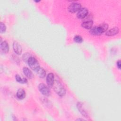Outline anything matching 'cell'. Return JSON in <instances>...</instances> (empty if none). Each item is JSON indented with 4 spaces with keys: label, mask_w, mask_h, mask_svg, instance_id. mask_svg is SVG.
Segmentation results:
<instances>
[{
    "label": "cell",
    "mask_w": 121,
    "mask_h": 121,
    "mask_svg": "<svg viewBox=\"0 0 121 121\" xmlns=\"http://www.w3.org/2000/svg\"><path fill=\"white\" fill-rule=\"evenodd\" d=\"M88 14V10L86 8H81L78 12L77 17L79 19H84Z\"/></svg>",
    "instance_id": "8992f818"
},
{
    "label": "cell",
    "mask_w": 121,
    "mask_h": 121,
    "mask_svg": "<svg viewBox=\"0 0 121 121\" xmlns=\"http://www.w3.org/2000/svg\"><path fill=\"white\" fill-rule=\"evenodd\" d=\"M16 80L17 82L21 83V84H26L27 83V80L26 78H22L20 75L17 74L16 75Z\"/></svg>",
    "instance_id": "2e32d148"
},
{
    "label": "cell",
    "mask_w": 121,
    "mask_h": 121,
    "mask_svg": "<svg viewBox=\"0 0 121 121\" xmlns=\"http://www.w3.org/2000/svg\"><path fill=\"white\" fill-rule=\"evenodd\" d=\"M117 66L119 69H121V60H118L117 62Z\"/></svg>",
    "instance_id": "ffe728a7"
},
{
    "label": "cell",
    "mask_w": 121,
    "mask_h": 121,
    "mask_svg": "<svg viewBox=\"0 0 121 121\" xmlns=\"http://www.w3.org/2000/svg\"><path fill=\"white\" fill-rule=\"evenodd\" d=\"M119 28L116 26L110 29L109 30H107L105 33V35L109 36H113L117 35L119 33Z\"/></svg>",
    "instance_id": "30bf717a"
},
{
    "label": "cell",
    "mask_w": 121,
    "mask_h": 121,
    "mask_svg": "<svg viewBox=\"0 0 121 121\" xmlns=\"http://www.w3.org/2000/svg\"><path fill=\"white\" fill-rule=\"evenodd\" d=\"M27 63L29 67L35 71L40 67L38 60L35 57L32 56L29 58L27 61Z\"/></svg>",
    "instance_id": "3957f363"
},
{
    "label": "cell",
    "mask_w": 121,
    "mask_h": 121,
    "mask_svg": "<svg viewBox=\"0 0 121 121\" xmlns=\"http://www.w3.org/2000/svg\"><path fill=\"white\" fill-rule=\"evenodd\" d=\"M6 30V25L2 22H0V33H4L5 32Z\"/></svg>",
    "instance_id": "ac0fdd59"
},
{
    "label": "cell",
    "mask_w": 121,
    "mask_h": 121,
    "mask_svg": "<svg viewBox=\"0 0 121 121\" xmlns=\"http://www.w3.org/2000/svg\"><path fill=\"white\" fill-rule=\"evenodd\" d=\"M74 41L77 43H81L83 42V38L80 35H76L73 38Z\"/></svg>",
    "instance_id": "e0dca14e"
},
{
    "label": "cell",
    "mask_w": 121,
    "mask_h": 121,
    "mask_svg": "<svg viewBox=\"0 0 121 121\" xmlns=\"http://www.w3.org/2000/svg\"><path fill=\"white\" fill-rule=\"evenodd\" d=\"M36 73L38 75V76L42 78H44L46 76V71L45 70L42 68L40 67L38 69L35 71Z\"/></svg>",
    "instance_id": "9a60e30c"
},
{
    "label": "cell",
    "mask_w": 121,
    "mask_h": 121,
    "mask_svg": "<svg viewBox=\"0 0 121 121\" xmlns=\"http://www.w3.org/2000/svg\"><path fill=\"white\" fill-rule=\"evenodd\" d=\"M23 73L29 79H32L34 78V76L33 72L27 67H24L23 68Z\"/></svg>",
    "instance_id": "4fadbf2b"
},
{
    "label": "cell",
    "mask_w": 121,
    "mask_h": 121,
    "mask_svg": "<svg viewBox=\"0 0 121 121\" xmlns=\"http://www.w3.org/2000/svg\"><path fill=\"white\" fill-rule=\"evenodd\" d=\"M9 44L6 41L2 42L0 43V50L1 53L6 54L8 53L9 51Z\"/></svg>",
    "instance_id": "52a82bcc"
},
{
    "label": "cell",
    "mask_w": 121,
    "mask_h": 121,
    "mask_svg": "<svg viewBox=\"0 0 121 121\" xmlns=\"http://www.w3.org/2000/svg\"><path fill=\"white\" fill-rule=\"evenodd\" d=\"M16 95L18 99L20 100L24 99L26 97V92L23 89L20 88L17 90Z\"/></svg>",
    "instance_id": "5bb4252c"
},
{
    "label": "cell",
    "mask_w": 121,
    "mask_h": 121,
    "mask_svg": "<svg viewBox=\"0 0 121 121\" xmlns=\"http://www.w3.org/2000/svg\"><path fill=\"white\" fill-rule=\"evenodd\" d=\"M93 25V21L92 20H86L82 23L81 26L86 29H90L92 27Z\"/></svg>",
    "instance_id": "7c38bea8"
},
{
    "label": "cell",
    "mask_w": 121,
    "mask_h": 121,
    "mask_svg": "<svg viewBox=\"0 0 121 121\" xmlns=\"http://www.w3.org/2000/svg\"><path fill=\"white\" fill-rule=\"evenodd\" d=\"M108 25L106 23H102L98 26H95L91 28L89 33L94 35H100L107 31Z\"/></svg>",
    "instance_id": "6da1fadb"
},
{
    "label": "cell",
    "mask_w": 121,
    "mask_h": 121,
    "mask_svg": "<svg viewBox=\"0 0 121 121\" xmlns=\"http://www.w3.org/2000/svg\"><path fill=\"white\" fill-rule=\"evenodd\" d=\"M81 8V5L80 3L77 2H73L71 3L68 7V11L72 13H74Z\"/></svg>",
    "instance_id": "5b68a950"
},
{
    "label": "cell",
    "mask_w": 121,
    "mask_h": 121,
    "mask_svg": "<svg viewBox=\"0 0 121 121\" xmlns=\"http://www.w3.org/2000/svg\"><path fill=\"white\" fill-rule=\"evenodd\" d=\"M31 57V55L29 53H25L23 55V57H22V58L24 60V61L25 62H27V61L28 60V59H29V58Z\"/></svg>",
    "instance_id": "d6986e66"
},
{
    "label": "cell",
    "mask_w": 121,
    "mask_h": 121,
    "mask_svg": "<svg viewBox=\"0 0 121 121\" xmlns=\"http://www.w3.org/2000/svg\"><path fill=\"white\" fill-rule=\"evenodd\" d=\"M76 120H77V121H80V120L83 121V120H84L83 119H77Z\"/></svg>",
    "instance_id": "7402d4cb"
},
{
    "label": "cell",
    "mask_w": 121,
    "mask_h": 121,
    "mask_svg": "<svg viewBox=\"0 0 121 121\" xmlns=\"http://www.w3.org/2000/svg\"><path fill=\"white\" fill-rule=\"evenodd\" d=\"M12 118H13V120H14V121H17V119L16 118V116H15L14 115H12Z\"/></svg>",
    "instance_id": "44dd1931"
},
{
    "label": "cell",
    "mask_w": 121,
    "mask_h": 121,
    "mask_svg": "<svg viewBox=\"0 0 121 121\" xmlns=\"http://www.w3.org/2000/svg\"><path fill=\"white\" fill-rule=\"evenodd\" d=\"M54 91L60 97L64 96L66 94V90L63 85L58 80H54L53 85Z\"/></svg>",
    "instance_id": "7a4b0ae2"
},
{
    "label": "cell",
    "mask_w": 121,
    "mask_h": 121,
    "mask_svg": "<svg viewBox=\"0 0 121 121\" xmlns=\"http://www.w3.org/2000/svg\"><path fill=\"white\" fill-rule=\"evenodd\" d=\"M77 107L79 111V112L81 113V114L85 118H88V115L86 112V111L84 110V108L83 107L82 104L80 102H78L77 104Z\"/></svg>",
    "instance_id": "8fae6325"
},
{
    "label": "cell",
    "mask_w": 121,
    "mask_h": 121,
    "mask_svg": "<svg viewBox=\"0 0 121 121\" xmlns=\"http://www.w3.org/2000/svg\"><path fill=\"white\" fill-rule=\"evenodd\" d=\"M13 48L14 52L17 55H20L22 53V47L20 44L15 41L13 43Z\"/></svg>",
    "instance_id": "9c48e42d"
},
{
    "label": "cell",
    "mask_w": 121,
    "mask_h": 121,
    "mask_svg": "<svg viewBox=\"0 0 121 121\" xmlns=\"http://www.w3.org/2000/svg\"><path fill=\"white\" fill-rule=\"evenodd\" d=\"M35 2H40V0H35Z\"/></svg>",
    "instance_id": "603a6c76"
},
{
    "label": "cell",
    "mask_w": 121,
    "mask_h": 121,
    "mask_svg": "<svg viewBox=\"0 0 121 121\" xmlns=\"http://www.w3.org/2000/svg\"><path fill=\"white\" fill-rule=\"evenodd\" d=\"M54 82V76L53 73H49L46 77V83L49 87H52L53 86Z\"/></svg>",
    "instance_id": "ba28073f"
},
{
    "label": "cell",
    "mask_w": 121,
    "mask_h": 121,
    "mask_svg": "<svg viewBox=\"0 0 121 121\" xmlns=\"http://www.w3.org/2000/svg\"><path fill=\"white\" fill-rule=\"evenodd\" d=\"M38 89L40 92L44 95L48 96L51 95V91L48 86L43 83H40L38 86Z\"/></svg>",
    "instance_id": "277c9868"
}]
</instances>
